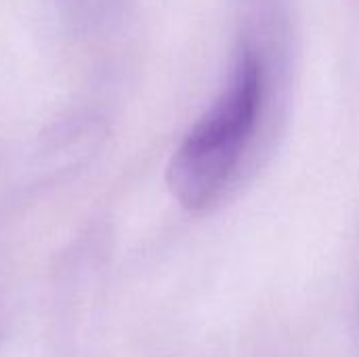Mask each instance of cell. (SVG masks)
<instances>
[{"mask_svg": "<svg viewBox=\"0 0 359 357\" xmlns=\"http://www.w3.org/2000/svg\"><path fill=\"white\" fill-rule=\"evenodd\" d=\"M265 95V72L255 50H244L212 107L177 147L166 181L187 210H206L233 181L252 141Z\"/></svg>", "mask_w": 359, "mask_h": 357, "instance_id": "1", "label": "cell"}]
</instances>
